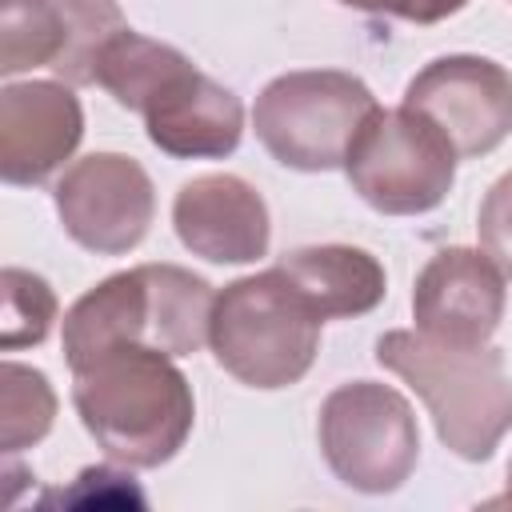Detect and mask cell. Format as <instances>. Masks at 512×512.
Returning a JSON list of instances; mask_svg holds the SVG:
<instances>
[{
	"instance_id": "cell-2",
	"label": "cell",
	"mask_w": 512,
	"mask_h": 512,
	"mask_svg": "<svg viewBox=\"0 0 512 512\" xmlns=\"http://www.w3.org/2000/svg\"><path fill=\"white\" fill-rule=\"evenodd\" d=\"M212 304V284L180 264H136L112 272L64 312V360L76 372L124 344L192 356L208 344Z\"/></svg>"
},
{
	"instance_id": "cell-6",
	"label": "cell",
	"mask_w": 512,
	"mask_h": 512,
	"mask_svg": "<svg viewBox=\"0 0 512 512\" xmlns=\"http://www.w3.org/2000/svg\"><path fill=\"white\" fill-rule=\"evenodd\" d=\"M452 140L416 108H372L344 156L352 192L384 216H420L444 204L456 184Z\"/></svg>"
},
{
	"instance_id": "cell-4",
	"label": "cell",
	"mask_w": 512,
	"mask_h": 512,
	"mask_svg": "<svg viewBox=\"0 0 512 512\" xmlns=\"http://www.w3.org/2000/svg\"><path fill=\"white\" fill-rule=\"evenodd\" d=\"M320 316L280 272H256L224 284L212 304L208 344L216 364L248 388L276 392L308 376L320 352Z\"/></svg>"
},
{
	"instance_id": "cell-12",
	"label": "cell",
	"mask_w": 512,
	"mask_h": 512,
	"mask_svg": "<svg viewBox=\"0 0 512 512\" xmlns=\"http://www.w3.org/2000/svg\"><path fill=\"white\" fill-rule=\"evenodd\" d=\"M172 228L180 244L208 264H252L272 240L264 196L232 172L184 180L172 200Z\"/></svg>"
},
{
	"instance_id": "cell-13",
	"label": "cell",
	"mask_w": 512,
	"mask_h": 512,
	"mask_svg": "<svg viewBox=\"0 0 512 512\" xmlns=\"http://www.w3.org/2000/svg\"><path fill=\"white\" fill-rule=\"evenodd\" d=\"M148 140L176 160H220L244 136V104L236 92L204 76L192 60L176 68L140 108Z\"/></svg>"
},
{
	"instance_id": "cell-1",
	"label": "cell",
	"mask_w": 512,
	"mask_h": 512,
	"mask_svg": "<svg viewBox=\"0 0 512 512\" xmlns=\"http://www.w3.org/2000/svg\"><path fill=\"white\" fill-rule=\"evenodd\" d=\"M172 360L160 348L124 344L72 372L80 424L124 468H160L192 436V384Z\"/></svg>"
},
{
	"instance_id": "cell-7",
	"label": "cell",
	"mask_w": 512,
	"mask_h": 512,
	"mask_svg": "<svg viewBox=\"0 0 512 512\" xmlns=\"http://www.w3.org/2000/svg\"><path fill=\"white\" fill-rule=\"evenodd\" d=\"M320 452L332 476L356 492H396L420 460V428L412 404L376 380H348L332 388L316 420Z\"/></svg>"
},
{
	"instance_id": "cell-14",
	"label": "cell",
	"mask_w": 512,
	"mask_h": 512,
	"mask_svg": "<svg viewBox=\"0 0 512 512\" xmlns=\"http://www.w3.org/2000/svg\"><path fill=\"white\" fill-rule=\"evenodd\" d=\"M276 268L300 288V296L316 308L320 320L364 316L388 292L384 264L356 244H308L284 252Z\"/></svg>"
},
{
	"instance_id": "cell-21",
	"label": "cell",
	"mask_w": 512,
	"mask_h": 512,
	"mask_svg": "<svg viewBox=\"0 0 512 512\" xmlns=\"http://www.w3.org/2000/svg\"><path fill=\"white\" fill-rule=\"evenodd\" d=\"M504 504H512V464H508V492H504Z\"/></svg>"
},
{
	"instance_id": "cell-19",
	"label": "cell",
	"mask_w": 512,
	"mask_h": 512,
	"mask_svg": "<svg viewBox=\"0 0 512 512\" xmlns=\"http://www.w3.org/2000/svg\"><path fill=\"white\" fill-rule=\"evenodd\" d=\"M60 500H84V504H108V500H116V504H144V496L136 492V484H132V476L128 472H116V468H84L80 476H76V488L72 492H60Z\"/></svg>"
},
{
	"instance_id": "cell-16",
	"label": "cell",
	"mask_w": 512,
	"mask_h": 512,
	"mask_svg": "<svg viewBox=\"0 0 512 512\" xmlns=\"http://www.w3.org/2000/svg\"><path fill=\"white\" fill-rule=\"evenodd\" d=\"M56 420V392L40 368L4 360L0 368V444L8 456L40 444Z\"/></svg>"
},
{
	"instance_id": "cell-10",
	"label": "cell",
	"mask_w": 512,
	"mask_h": 512,
	"mask_svg": "<svg viewBox=\"0 0 512 512\" xmlns=\"http://www.w3.org/2000/svg\"><path fill=\"white\" fill-rule=\"evenodd\" d=\"M508 304V276L484 248H440L412 284L416 332L452 344L480 348L496 336Z\"/></svg>"
},
{
	"instance_id": "cell-5",
	"label": "cell",
	"mask_w": 512,
	"mask_h": 512,
	"mask_svg": "<svg viewBox=\"0 0 512 512\" xmlns=\"http://www.w3.org/2000/svg\"><path fill=\"white\" fill-rule=\"evenodd\" d=\"M376 108L372 88L340 68H300L268 80L252 108L256 140L296 172L344 168L352 136Z\"/></svg>"
},
{
	"instance_id": "cell-8",
	"label": "cell",
	"mask_w": 512,
	"mask_h": 512,
	"mask_svg": "<svg viewBox=\"0 0 512 512\" xmlns=\"http://www.w3.org/2000/svg\"><path fill=\"white\" fill-rule=\"evenodd\" d=\"M52 200L64 232L96 256L132 252L156 216V188L140 160L124 152H88L72 160Z\"/></svg>"
},
{
	"instance_id": "cell-15",
	"label": "cell",
	"mask_w": 512,
	"mask_h": 512,
	"mask_svg": "<svg viewBox=\"0 0 512 512\" xmlns=\"http://www.w3.org/2000/svg\"><path fill=\"white\" fill-rule=\"evenodd\" d=\"M68 56V20L60 0H0V72L60 68Z\"/></svg>"
},
{
	"instance_id": "cell-9",
	"label": "cell",
	"mask_w": 512,
	"mask_h": 512,
	"mask_svg": "<svg viewBox=\"0 0 512 512\" xmlns=\"http://www.w3.org/2000/svg\"><path fill=\"white\" fill-rule=\"evenodd\" d=\"M404 104L428 116L460 160L496 152L512 136V72L488 56H436L404 88Z\"/></svg>"
},
{
	"instance_id": "cell-11",
	"label": "cell",
	"mask_w": 512,
	"mask_h": 512,
	"mask_svg": "<svg viewBox=\"0 0 512 512\" xmlns=\"http://www.w3.org/2000/svg\"><path fill=\"white\" fill-rule=\"evenodd\" d=\"M84 136V112L64 80H24L0 92V176L32 188L72 160Z\"/></svg>"
},
{
	"instance_id": "cell-17",
	"label": "cell",
	"mask_w": 512,
	"mask_h": 512,
	"mask_svg": "<svg viewBox=\"0 0 512 512\" xmlns=\"http://www.w3.org/2000/svg\"><path fill=\"white\" fill-rule=\"evenodd\" d=\"M0 292H4V336H0L4 352L40 344L56 320V292L48 288V280L24 268H4Z\"/></svg>"
},
{
	"instance_id": "cell-3",
	"label": "cell",
	"mask_w": 512,
	"mask_h": 512,
	"mask_svg": "<svg viewBox=\"0 0 512 512\" xmlns=\"http://www.w3.org/2000/svg\"><path fill=\"white\" fill-rule=\"evenodd\" d=\"M376 364L424 400L440 444L460 460H488L512 432V376L500 348H452L396 328L376 340Z\"/></svg>"
},
{
	"instance_id": "cell-18",
	"label": "cell",
	"mask_w": 512,
	"mask_h": 512,
	"mask_svg": "<svg viewBox=\"0 0 512 512\" xmlns=\"http://www.w3.org/2000/svg\"><path fill=\"white\" fill-rule=\"evenodd\" d=\"M476 232H480V248L512 280V168L484 192L480 216H476Z\"/></svg>"
},
{
	"instance_id": "cell-20",
	"label": "cell",
	"mask_w": 512,
	"mask_h": 512,
	"mask_svg": "<svg viewBox=\"0 0 512 512\" xmlns=\"http://www.w3.org/2000/svg\"><path fill=\"white\" fill-rule=\"evenodd\" d=\"M340 4L356 8V12H372V16H400L412 24H436V20L456 16L468 0H340Z\"/></svg>"
}]
</instances>
